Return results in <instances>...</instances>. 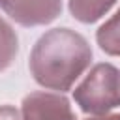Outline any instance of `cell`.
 Wrapping results in <instances>:
<instances>
[{
  "mask_svg": "<svg viewBox=\"0 0 120 120\" xmlns=\"http://www.w3.org/2000/svg\"><path fill=\"white\" fill-rule=\"evenodd\" d=\"M90 60L92 49L81 34L52 28L36 41L30 52V71L41 86L64 92L82 75Z\"/></svg>",
  "mask_w": 120,
  "mask_h": 120,
  "instance_id": "1",
  "label": "cell"
},
{
  "mask_svg": "<svg viewBox=\"0 0 120 120\" xmlns=\"http://www.w3.org/2000/svg\"><path fill=\"white\" fill-rule=\"evenodd\" d=\"M73 98L84 112H109L120 105V71L111 64H96L73 90Z\"/></svg>",
  "mask_w": 120,
  "mask_h": 120,
  "instance_id": "2",
  "label": "cell"
},
{
  "mask_svg": "<svg viewBox=\"0 0 120 120\" xmlns=\"http://www.w3.org/2000/svg\"><path fill=\"white\" fill-rule=\"evenodd\" d=\"M4 11L22 26H39L54 21L62 11V0H0Z\"/></svg>",
  "mask_w": 120,
  "mask_h": 120,
  "instance_id": "3",
  "label": "cell"
},
{
  "mask_svg": "<svg viewBox=\"0 0 120 120\" xmlns=\"http://www.w3.org/2000/svg\"><path fill=\"white\" fill-rule=\"evenodd\" d=\"M24 120H75L69 101L52 92H30L21 109Z\"/></svg>",
  "mask_w": 120,
  "mask_h": 120,
  "instance_id": "4",
  "label": "cell"
},
{
  "mask_svg": "<svg viewBox=\"0 0 120 120\" xmlns=\"http://www.w3.org/2000/svg\"><path fill=\"white\" fill-rule=\"evenodd\" d=\"M116 0H69L71 15L81 22H96L101 19Z\"/></svg>",
  "mask_w": 120,
  "mask_h": 120,
  "instance_id": "5",
  "label": "cell"
},
{
  "mask_svg": "<svg viewBox=\"0 0 120 120\" xmlns=\"http://www.w3.org/2000/svg\"><path fill=\"white\" fill-rule=\"evenodd\" d=\"M96 39L101 51L111 56H120V9L99 26Z\"/></svg>",
  "mask_w": 120,
  "mask_h": 120,
  "instance_id": "6",
  "label": "cell"
},
{
  "mask_svg": "<svg viewBox=\"0 0 120 120\" xmlns=\"http://www.w3.org/2000/svg\"><path fill=\"white\" fill-rule=\"evenodd\" d=\"M19 51V39L15 30L0 17V71L11 66Z\"/></svg>",
  "mask_w": 120,
  "mask_h": 120,
  "instance_id": "7",
  "label": "cell"
},
{
  "mask_svg": "<svg viewBox=\"0 0 120 120\" xmlns=\"http://www.w3.org/2000/svg\"><path fill=\"white\" fill-rule=\"evenodd\" d=\"M0 120H24L22 112L17 111L11 105H2L0 107Z\"/></svg>",
  "mask_w": 120,
  "mask_h": 120,
  "instance_id": "8",
  "label": "cell"
},
{
  "mask_svg": "<svg viewBox=\"0 0 120 120\" xmlns=\"http://www.w3.org/2000/svg\"><path fill=\"white\" fill-rule=\"evenodd\" d=\"M86 120H120V114H105V116H96V118H86Z\"/></svg>",
  "mask_w": 120,
  "mask_h": 120,
  "instance_id": "9",
  "label": "cell"
}]
</instances>
